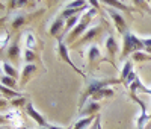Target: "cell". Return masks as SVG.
Listing matches in <instances>:
<instances>
[{"mask_svg": "<svg viewBox=\"0 0 151 129\" xmlns=\"http://www.w3.org/2000/svg\"><path fill=\"white\" fill-rule=\"evenodd\" d=\"M94 15H95V9H94V8H92V9L88 8V9L83 12V15L80 17L79 24L76 26V28L73 29V32L68 35V43L77 40L80 35H83L85 32H88V28H89V24H91V18H92Z\"/></svg>", "mask_w": 151, "mask_h": 129, "instance_id": "1", "label": "cell"}, {"mask_svg": "<svg viewBox=\"0 0 151 129\" xmlns=\"http://www.w3.org/2000/svg\"><path fill=\"white\" fill-rule=\"evenodd\" d=\"M142 49H145L142 40L136 38L130 31H127L124 34V46H122V50H121V58L127 56L130 52H134V53H136V52H139Z\"/></svg>", "mask_w": 151, "mask_h": 129, "instance_id": "2", "label": "cell"}, {"mask_svg": "<svg viewBox=\"0 0 151 129\" xmlns=\"http://www.w3.org/2000/svg\"><path fill=\"white\" fill-rule=\"evenodd\" d=\"M113 82H116V81H113V79H106V81H103V79H91L89 85L86 87L85 94H83V97H82V106L85 105L86 99L89 97V96H95L98 91L104 90V87H107V85H110V84H113Z\"/></svg>", "mask_w": 151, "mask_h": 129, "instance_id": "3", "label": "cell"}, {"mask_svg": "<svg viewBox=\"0 0 151 129\" xmlns=\"http://www.w3.org/2000/svg\"><path fill=\"white\" fill-rule=\"evenodd\" d=\"M58 53H59V56L62 58V61H65L67 64H68V66H71L76 71H77L79 74H82L83 76V73L77 69V67H76L74 66V64H73V61L70 59V55H68V49H67V44L64 43V41H62V40H59V44H58Z\"/></svg>", "mask_w": 151, "mask_h": 129, "instance_id": "4", "label": "cell"}, {"mask_svg": "<svg viewBox=\"0 0 151 129\" xmlns=\"http://www.w3.org/2000/svg\"><path fill=\"white\" fill-rule=\"evenodd\" d=\"M26 111H27V114L30 115V117L40 125L41 128H48V125H47V122H45V119L42 117V115L38 112L35 108H33V103L32 102H29V103H26Z\"/></svg>", "mask_w": 151, "mask_h": 129, "instance_id": "5", "label": "cell"}, {"mask_svg": "<svg viewBox=\"0 0 151 129\" xmlns=\"http://www.w3.org/2000/svg\"><path fill=\"white\" fill-rule=\"evenodd\" d=\"M107 12H109V15L113 18V21H115V26H116V29L121 32V34H125L127 32V26H125V21L122 18V15H119L116 11H113L112 8H107Z\"/></svg>", "mask_w": 151, "mask_h": 129, "instance_id": "6", "label": "cell"}, {"mask_svg": "<svg viewBox=\"0 0 151 129\" xmlns=\"http://www.w3.org/2000/svg\"><path fill=\"white\" fill-rule=\"evenodd\" d=\"M36 67L33 66V64H26L23 69V73H21V85H26V82L29 81V77L35 73Z\"/></svg>", "mask_w": 151, "mask_h": 129, "instance_id": "7", "label": "cell"}, {"mask_svg": "<svg viewBox=\"0 0 151 129\" xmlns=\"http://www.w3.org/2000/svg\"><path fill=\"white\" fill-rule=\"evenodd\" d=\"M64 20H65V18L58 17V18L55 20V23L52 24V28H50V34H52V35H58L60 31L64 32V29H65V23H64Z\"/></svg>", "mask_w": 151, "mask_h": 129, "instance_id": "8", "label": "cell"}, {"mask_svg": "<svg viewBox=\"0 0 151 129\" xmlns=\"http://www.w3.org/2000/svg\"><path fill=\"white\" fill-rule=\"evenodd\" d=\"M100 49L97 47V44H91L89 46V49H88V59H89V64L92 66L94 64V61H97L98 58H100Z\"/></svg>", "mask_w": 151, "mask_h": 129, "instance_id": "9", "label": "cell"}, {"mask_svg": "<svg viewBox=\"0 0 151 129\" xmlns=\"http://www.w3.org/2000/svg\"><path fill=\"white\" fill-rule=\"evenodd\" d=\"M137 103H139V105H141V109H142V114H141V117L139 119H137V128H139V129H144V125L150 120V117H148V115H147V109H145V105H144V103L139 100V99H137Z\"/></svg>", "mask_w": 151, "mask_h": 129, "instance_id": "10", "label": "cell"}, {"mask_svg": "<svg viewBox=\"0 0 151 129\" xmlns=\"http://www.w3.org/2000/svg\"><path fill=\"white\" fill-rule=\"evenodd\" d=\"M94 119H97V117H94V115H89V117H85V119H80L77 123L74 125V128L73 129H86L88 126H89L92 122H94Z\"/></svg>", "mask_w": 151, "mask_h": 129, "instance_id": "11", "label": "cell"}, {"mask_svg": "<svg viewBox=\"0 0 151 129\" xmlns=\"http://www.w3.org/2000/svg\"><path fill=\"white\" fill-rule=\"evenodd\" d=\"M106 49H107V53H109L110 56H113V55H115V52L118 50L116 43H115V38H113L112 35H109L107 40H106Z\"/></svg>", "mask_w": 151, "mask_h": 129, "instance_id": "12", "label": "cell"}, {"mask_svg": "<svg viewBox=\"0 0 151 129\" xmlns=\"http://www.w3.org/2000/svg\"><path fill=\"white\" fill-rule=\"evenodd\" d=\"M98 108H100V105L97 102H89L86 105V108L82 109V114H88V117H89V115H94L95 111H98Z\"/></svg>", "mask_w": 151, "mask_h": 129, "instance_id": "13", "label": "cell"}, {"mask_svg": "<svg viewBox=\"0 0 151 129\" xmlns=\"http://www.w3.org/2000/svg\"><path fill=\"white\" fill-rule=\"evenodd\" d=\"M132 73V61H127L122 67V71H121V81H127V77L130 76Z\"/></svg>", "mask_w": 151, "mask_h": 129, "instance_id": "14", "label": "cell"}, {"mask_svg": "<svg viewBox=\"0 0 151 129\" xmlns=\"http://www.w3.org/2000/svg\"><path fill=\"white\" fill-rule=\"evenodd\" d=\"M98 31H100V29H98V26H94V28L88 29V32H86V34H85V35L82 36V40H80V41L83 43V41H88V40H91V38H94V36H95V35L98 34Z\"/></svg>", "mask_w": 151, "mask_h": 129, "instance_id": "15", "label": "cell"}, {"mask_svg": "<svg viewBox=\"0 0 151 129\" xmlns=\"http://www.w3.org/2000/svg\"><path fill=\"white\" fill-rule=\"evenodd\" d=\"M2 67H3V71H5V74L6 76H11V77H17V71L14 70V67L11 66V64H8V62H3L2 64Z\"/></svg>", "mask_w": 151, "mask_h": 129, "instance_id": "16", "label": "cell"}, {"mask_svg": "<svg viewBox=\"0 0 151 129\" xmlns=\"http://www.w3.org/2000/svg\"><path fill=\"white\" fill-rule=\"evenodd\" d=\"M2 85H3V87H6V85H8V87H15V85H17V82H15L14 77L3 74V76H2Z\"/></svg>", "mask_w": 151, "mask_h": 129, "instance_id": "17", "label": "cell"}, {"mask_svg": "<svg viewBox=\"0 0 151 129\" xmlns=\"http://www.w3.org/2000/svg\"><path fill=\"white\" fill-rule=\"evenodd\" d=\"M18 55H20V47H18V44H12L11 49L8 50V56L14 59V58H17Z\"/></svg>", "mask_w": 151, "mask_h": 129, "instance_id": "18", "label": "cell"}, {"mask_svg": "<svg viewBox=\"0 0 151 129\" xmlns=\"http://www.w3.org/2000/svg\"><path fill=\"white\" fill-rule=\"evenodd\" d=\"M26 46H27L29 50H33L35 49V38H33V35L30 32L26 34Z\"/></svg>", "mask_w": 151, "mask_h": 129, "instance_id": "19", "label": "cell"}, {"mask_svg": "<svg viewBox=\"0 0 151 129\" xmlns=\"http://www.w3.org/2000/svg\"><path fill=\"white\" fill-rule=\"evenodd\" d=\"M24 59H26V62H27V64H30V62L35 59V53H33V50H29V49L24 50Z\"/></svg>", "mask_w": 151, "mask_h": 129, "instance_id": "20", "label": "cell"}, {"mask_svg": "<svg viewBox=\"0 0 151 129\" xmlns=\"http://www.w3.org/2000/svg\"><path fill=\"white\" fill-rule=\"evenodd\" d=\"M23 23H24V15H18V17H15V20H14V23H12V26H14V29H17V28H20Z\"/></svg>", "mask_w": 151, "mask_h": 129, "instance_id": "21", "label": "cell"}, {"mask_svg": "<svg viewBox=\"0 0 151 129\" xmlns=\"http://www.w3.org/2000/svg\"><path fill=\"white\" fill-rule=\"evenodd\" d=\"M136 61H144V59H151V56L145 55V53H141V52H136V53L133 55Z\"/></svg>", "mask_w": 151, "mask_h": 129, "instance_id": "22", "label": "cell"}, {"mask_svg": "<svg viewBox=\"0 0 151 129\" xmlns=\"http://www.w3.org/2000/svg\"><path fill=\"white\" fill-rule=\"evenodd\" d=\"M142 43H144V47H145V49H148V52L151 53V38H144Z\"/></svg>", "mask_w": 151, "mask_h": 129, "instance_id": "23", "label": "cell"}, {"mask_svg": "<svg viewBox=\"0 0 151 129\" xmlns=\"http://www.w3.org/2000/svg\"><path fill=\"white\" fill-rule=\"evenodd\" d=\"M95 122H97V129H101V126H100V117H97Z\"/></svg>", "mask_w": 151, "mask_h": 129, "instance_id": "24", "label": "cell"}, {"mask_svg": "<svg viewBox=\"0 0 151 129\" xmlns=\"http://www.w3.org/2000/svg\"><path fill=\"white\" fill-rule=\"evenodd\" d=\"M48 129H64V128H59V126H48Z\"/></svg>", "mask_w": 151, "mask_h": 129, "instance_id": "25", "label": "cell"}, {"mask_svg": "<svg viewBox=\"0 0 151 129\" xmlns=\"http://www.w3.org/2000/svg\"><path fill=\"white\" fill-rule=\"evenodd\" d=\"M41 129H48V128H41Z\"/></svg>", "mask_w": 151, "mask_h": 129, "instance_id": "26", "label": "cell"}, {"mask_svg": "<svg viewBox=\"0 0 151 129\" xmlns=\"http://www.w3.org/2000/svg\"><path fill=\"white\" fill-rule=\"evenodd\" d=\"M95 129H97V122H95Z\"/></svg>", "mask_w": 151, "mask_h": 129, "instance_id": "27", "label": "cell"}]
</instances>
